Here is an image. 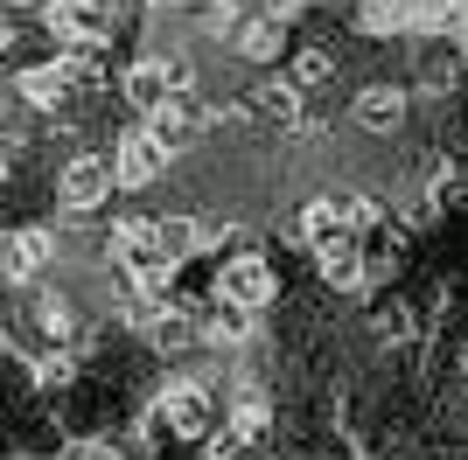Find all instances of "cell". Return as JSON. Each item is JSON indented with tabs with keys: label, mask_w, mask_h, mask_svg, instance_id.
<instances>
[{
	"label": "cell",
	"mask_w": 468,
	"mask_h": 460,
	"mask_svg": "<svg viewBox=\"0 0 468 460\" xmlns=\"http://www.w3.org/2000/svg\"><path fill=\"white\" fill-rule=\"evenodd\" d=\"M238 57L245 63H273L280 57V15H252V21H238Z\"/></svg>",
	"instance_id": "5bb4252c"
},
{
	"label": "cell",
	"mask_w": 468,
	"mask_h": 460,
	"mask_svg": "<svg viewBox=\"0 0 468 460\" xmlns=\"http://www.w3.org/2000/svg\"><path fill=\"white\" fill-rule=\"evenodd\" d=\"M329 70H335L329 49H301V57H293V84H329Z\"/></svg>",
	"instance_id": "ffe728a7"
},
{
	"label": "cell",
	"mask_w": 468,
	"mask_h": 460,
	"mask_svg": "<svg viewBox=\"0 0 468 460\" xmlns=\"http://www.w3.org/2000/svg\"><path fill=\"white\" fill-rule=\"evenodd\" d=\"M203 328H196V314H182V307H161L154 321H147V342L154 349H189Z\"/></svg>",
	"instance_id": "9a60e30c"
},
{
	"label": "cell",
	"mask_w": 468,
	"mask_h": 460,
	"mask_svg": "<svg viewBox=\"0 0 468 460\" xmlns=\"http://www.w3.org/2000/svg\"><path fill=\"white\" fill-rule=\"evenodd\" d=\"M293 237H301L308 251H329L335 237H343V210H335V195H314L308 210L293 216Z\"/></svg>",
	"instance_id": "7c38bea8"
},
{
	"label": "cell",
	"mask_w": 468,
	"mask_h": 460,
	"mask_svg": "<svg viewBox=\"0 0 468 460\" xmlns=\"http://www.w3.org/2000/svg\"><path fill=\"white\" fill-rule=\"evenodd\" d=\"M112 168H119V189H147L161 168H168V147H161L147 126L140 133H119V147H112Z\"/></svg>",
	"instance_id": "52a82bcc"
},
{
	"label": "cell",
	"mask_w": 468,
	"mask_h": 460,
	"mask_svg": "<svg viewBox=\"0 0 468 460\" xmlns=\"http://www.w3.org/2000/svg\"><path fill=\"white\" fill-rule=\"evenodd\" d=\"M231 440H238V446H259V440H266V398H259V383H245V398H238Z\"/></svg>",
	"instance_id": "2e32d148"
},
{
	"label": "cell",
	"mask_w": 468,
	"mask_h": 460,
	"mask_svg": "<svg viewBox=\"0 0 468 460\" xmlns=\"http://www.w3.org/2000/svg\"><path fill=\"white\" fill-rule=\"evenodd\" d=\"M15 91H21V105L57 112L63 98H70V70H63V63H36V70H21V77H15Z\"/></svg>",
	"instance_id": "30bf717a"
},
{
	"label": "cell",
	"mask_w": 468,
	"mask_h": 460,
	"mask_svg": "<svg viewBox=\"0 0 468 460\" xmlns=\"http://www.w3.org/2000/svg\"><path fill=\"white\" fill-rule=\"evenodd\" d=\"M49 266H57V230H42V224H21L15 237H7V251H0V272H7L15 287L42 279Z\"/></svg>",
	"instance_id": "5b68a950"
},
{
	"label": "cell",
	"mask_w": 468,
	"mask_h": 460,
	"mask_svg": "<svg viewBox=\"0 0 468 460\" xmlns=\"http://www.w3.org/2000/svg\"><path fill=\"white\" fill-rule=\"evenodd\" d=\"M273 293H280L273 266L252 251L224 258V272H217V307H231V314H259V307H273Z\"/></svg>",
	"instance_id": "3957f363"
},
{
	"label": "cell",
	"mask_w": 468,
	"mask_h": 460,
	"mask_svg": "<svg viewBox=\"0 0 468 460\" xmlns=\"http://www.w3.org/2000/svg\"><path fill=\"white\" fill-rule=\"evenodd\" d=\"M406 119V91L399 84H371V91H356V126L364 133H391Z\"/></svg>",
	"instance_id": "8fae6325"
},
{
	"label": "cell",
	"mask_w": 468,
	"mask_h": 460,
	"mask_svg": "<svg viewBox=\"0 0 468 460\" xmlns=\"http://www.w3.org/2000/svg\"><path fill=\"white\" fill-rule=\"evenodd\" d=\"M119 91H126V105H133V112L154 119L161 105L182 91V84H176V63H168V57H140L133 70H126V84H119Z\"/></svg>",
	"instance_id": "ba28073f"
},
{
	"label": "cell",
	"mask_w": 468,
	"mask_h": 460,
	"mask_svg": "<svg viewBox=\"0 0 468 460\" xmlns=\"http://www.w3.org/2000/svg\"><path fill=\"white\" fill-rule=\"evenodd\" d=\"M98 460H126V454H98Z\"/></svg>",
	"instance_id": "7402d4cb"
},
{
	"label": "cell",
	"mask_w": 468,
	"mask_h": 460,
	"mask_svg": "<svg viewBox=\"0 0 468 460\" xmlns=\"http://www.w3.org/2000/svg\"><path fill=\"white\" fill-rule=\"evenodd\" d=\"M147 133H154L168 153H176V147H189V140L203 133V105H196L189 91H176V98H168V105H161L154 119H147Z\"/></svg>",
	"instance_id": "9c48e42d"
},
{
	"label": "cell",
	"mask_w": 468,
	"mask_h": 460,
	"mask_svg": "<svg viewBox=\"0 0 468 460\" xmlns=\"http://www.w3.org/2000/svg\"><path fill=\"white\" fill-rule=\"evenodd\" d=\"M112 258L133 279H168V245H161V216H119Z\"/></svg>",
	"instance_id": "277c9868"
},
{
	"label": "cell",
	"mask_w": 468,
	"mask_h": 460,
	"mask_svg": "<svg viewBox=\"0 0 468 460\" xmlns=\"http://www.w3.org/2000/svg\"><path fill=\"white\" fill-rule=\"evenodd\" d=\"M252 105H259L266 119H293V112H301V84H293V77H280V84H259Z\"/></svg>",
	"instance_id": "ac0fdd59"
},
{
	"label": "cell",
	"mask_w": 468,
	"mask_h": 460,
	"mask_svg": "<svg viewBox=\"0 0 468 460\" xmlns=\"http://www.w3.org/2000/svg\"><path fill=\"white\" fill-rule=\"evenodd\" d=\"M161 245H168V266H182L189 251H203V224L196 216H161Z\"/></svg>",
	"instance_id": "e0dca14e"
},
{
	"label": "cell",
	"mask_w": 468,
	"mask_h": 460,
	"mask_svg": "<svg viewBox=\"0 0 468 460\" xmlns=\"http://www.w3.org/2000/svg\"><path fill=\"white\" fill-rule=\"evenodd\" d=\"M433 195H441V203H468V182H462V174H441V182H433Z\"/></svg>",
	"instance_id": "44dd1931"
},
{
	"label": "cell",
	"mask_w": 468,
	"mask_h": 460,
	"mask_svg": "<svg viewBox=\"0 0 468 460\" xmlns=\"http://www.w3.org/2000/svg\"><path fill=\"white\" fill-rule=\"evenodd\" d=\"M314 266H322V279H329L335 293H356V287H364V251H356L350 237H335L329 251H314Z\"/></svg>",
	"instance_id": "4fadbf2b"
},
{
	"label": "cell",
	"mask_w": 468,
	"mask_h": 460,
	"mask_svg": "<svg viewBox=\"0 0 468 460\" xmlns=\"http://www.w3.org/2000/svg\"><path fill=\"white\" fill-rule=\"evenodd\" d=\"M49 15H57V36H70L78 49H91V42H105L119 28V0H57Z\"/></svg>",
	"instance_id": "8992f818"
},
{
	"label": "cell",
	"mask_w": 468,
	"mask_h": 460,
	"mask_svg": "<svg viewBox=\"0 0 468 460\" xmlns=\"http://www.w3.org/2000/svg\"><path fill=\"white\" fill-rule=\"evenodd\" d=\"M36 328L42 335H78V314H70V300H57V293H49V300H36Z\"/></svg>",
	"instance_id": "d6986e66"
},
{
	"label": "cell",
	"mask_w": 468,
	"mask_h": 460,
	"mask_svg": "<svg viewBox=\"0 0 468 460\" xmlns=\"http://www.w3.org/2000/svg\"><path fill=\"white\" fill-rule=\"evenodd\" d=\"M154 425L161 433H176V440H203L217 425V404H210V391L196 377H176V383H161V398H154Z\"/></svg>",
	"instance_id": "7a4b0ae2"
},
{
	"label": "cell",
	"mask_w": 468,
	"mask_h": 460,
	"mask_svg": "<svg viewBox=\"0 0 468 460\" xmlns=\"http://www.w3.org/2000/svg\"><path fill=\"white\" fill-rule=\"evenodd\" d=\"M112 189H119V168H112V153H70L57 168V203L63 210H105L112 203Z\"/></svg>",
	"instance_id": "6da1fadb"
}]
</instances>
